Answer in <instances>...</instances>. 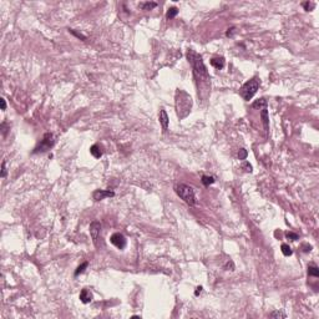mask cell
I'll use <instances>...</instances> for the list:
<instances>
[{
    "label": "cell",
    "instance_id": "obj_30",
    "mask_svg": "<svg viewBox=\"0 0 319 319\" xmlns=\"http://www.w3.org/2000/svg\"><path fill=\"white\" fill-rule=\"evenodd\" d=\"M233 31H235V27H231V29H228V31L226 33V35H227V36H232Z\"/></svg>",
    "mask_w": 319,
    "mask_h": 319
},
{
    "label": "cell",
    "instance_id": "obj_7",
    "mask_svg": "<svg viewBox=\"0 0 319 319\" xmlns=\"http://www.w3.org/2000/svg\"><path fill=\"white\" fill-rule=\"evenodd\" d=\"M110 241L116 248H118V249H124L126 247V238L122 233H113L110 238Z\"/></svg>",
    "mask_w": 319,
    "mask_h": 319
},
{
    "label": "cell",
    "instance_id": "obj_21",
    "mask_svg": "<svg viewBox=\"0 0 319 319\" xmlns=\"http://www.w3.org/2000/svg\"><path fill=\"white\" fill-rule=\"evenodd\" d=\"M269 317H272V318H286V314L283 313V312H281V310H275V312H273V313L269 314Z\"/></svg>",
    "mask_w": 319,
    "mask_h": 319
},
{
    "label": "cell",
    "instance_id": "obj_3",
    "mask_svg": "<svg viewBox=\"0 0 319 319\" xmlns=\"http://www.w3.org/2000/svg\"><path fill=\"white\" fill-rule=\"evenodd\" d=\"M259 85H261V81L257 79V77H254V79L249 80V81H247L242 87H241L239 90V94L241 96H242L246 101H249L251 98L256 95L257 93V90L259 87Z\"/></svg>",
    "mask_w": 319,
    "mask_h": 319
},
{
    "label": "cell",
    "instance_id": "obj_17",
    "mask_svg": "<svg viewBox=\"0 0 319 319\" xmlns=\"http://www.w3.org/2000/svg\"><path fill=\"white\" fill-rule=\"evenodd\" d=\"M282 253L284 254L286 257H289V256H292V253H293V251H292V248H290L288 244H286V243H283L282 244Z\"/></svg>",
    "mask_w": 319,
    "mask_h": 319
},
{
    "label": "cell",
    "instance_id": "obj_20",
    "mask_svg": "<svg viewBox=\"0 0 319 319\" xmlns=\"http://www.w3.org/2000/svg\"><path fill=\"white\" fill-rule=\"evenodd\" d=\"M303 8L306 9L307 11H312L314 8H315V3H312V1H306V3H303Z\"/></svg>",
    "mask_w": 319,
    "mask_h": 319
},
{
    "label": "cell",
    "instance_id": "obj_19",
    "mask_svg": "<svg viewBox=\"0 0 319 319\" xmlns=\"http://www.w3.org/2000/svg\"><path fill=\"white\" fill-rule=\"evenodd\" d=\"M262 121H263L266 129H268V112H267V107H263V110H262Z\"/></svg>",
    "mask_w": 319,
    "mask_h": 319
},
{
    "label": "cell",
    "instance_id": "obj_25",
    "mask_svg": "<svg viewBox=\"0 0 319 319\" xmlns=\"http://www.w3.org/2000/svg\"><path fill=\"white\" fill-rule=\"evenodd\" d=\"M69 31L71 33V34H74L75 36H77L79 39H81V40H86V38H85L84 35H81V34H79V33H76V31H75V30H73V29H69Z\"/></svg>",
    "mask_w": 319,
    "mask_h": 319
},
{
    "label": "cell",
    "instance_id": "obj_31",
    "mask_svg": "<svg viewBox=\"0 0 319 319\" xmlns=\"http://www.w3.org/2000/svg\"><path fill=\"white\" fill-rule=\"evenodd\" d=\"M201 292H202V287H197V288H196V293H195V294H196V295H198V293H201Z\"/></svg>",
    "mask_w": 319,
    "mask_h": 319
},
{
    "label": "cell",
    "instance_id": "obj_24",
    "mask_svg": "<svg viewBox=\"0 0 319 319\" xmlns=\"http://www.w3.org/2000/svg\"><path fill=\"white\" fill-rule=\"evenodd\" d=\"M286 237L289 238V239H292V241H297V239H298V235H297V233H293V232H287L286 233Z\"/></svg>",
    "mask_w": 319,
    "mask_h": 319
},
{
    "label": "cell",
    "instance_id": "obj_6",
    "mask_svg": "<svg viewBox=\"0 0 319 319\" xmlns=\"http://www.w3.org/2000/svg\"><path fill=\"white\" fill-rule=\"evenodd\" d=\"M90 233H91V237H93V241L95 246H98V238H100V235H101V224L100 222L97 221H94L93 223L90 224Z\"/></svg>",
    "mask_w": 319,
    "mask_h": 319
},
{
    "label": "cell",
    "instance_id": "obj_9",
    "mask_svg": "<svg viewBox=\"0 0 319 319\" xmlns=\"http://www.w3.org/2000/svg\"><path fill=\"white\" fill-rule=\"evenodd\" d=\"M158 120H160V124L162 125V129H164V131L167 130V127H168V116H167V112L165 109H161L160 110V115H158Z\"/></svg>",
    "mask_w": 319,
    "mask_h": 319
},
{
    "label": "cell",
    "instance_id": "obj_10",
    "mask_svg": "<svg viewBox=\"0 0 319 319\" xmlns=\"http://www.w3.org/2000/svg\"><path fill=\"white\" fill-rule=\"evenodd\" d=\"M211 65L213 66L215 69H217V70H221L226 65V60H224V58H222V56H217V58H213L211 60Z\"/></svg>",
    "mask_w": 319,
    "mask_h": 319
},
{
    "label": "cell",
    "instance_id": "obj_27",
    "mask_svg": "<svg viewBox=\"0 0 319 319\" xmlns=\"http://www.w3.org/2000/svg\"><path fill=\"white\" fill-rule=\"evenodd\" d=\"M302 249H303L304 253H308V252L312 251V246H309V244H302Z\"/></svg>",
    "mask_w": 319,
    "mask_h": 319
},
{
    "label": "cell",
    "instance_id": "obj_16",
    "mask_svg": "<svg viewBox=\"0 0 319 319\" xmlns=\"http://www.w3.org/2000/svg\"><path fill=\"white\" fill-rule=\"evenodd\" d=\"M177 14H178V9L176 8V6H172V8H169L167 10V14H166V18L167 19H173Z\"/></svg>",
    "mask_w": 319,
    "mask_h": 319
},
{
    "label": "cell",
    "instance_id": "obj_26",
    "mask_svg": "<svg viewBox=\"0 0 319 319\" xmlns=\"http://www.w3.org/2000/svg\"><path fill=\"white\" fill-rule=\"evenodd\" d=\"M243 168H244L246 172H252L253 171V169H252V165H249L248 162H244V164H243Z\"/></svg>",
    "mask_w": 319,
    "mask_h": 319
},
{
    "label": "cell",
    "instance_id": "obj_2",
    "mask_svg": "<svg viewBox=\"0 0 319 319\" xmlns=\"http://www.w3.org/2000/svg\"><path fill=\"white\" fill-rule=\"evenodd\" d=\"M175 192L177 193V196H178L181 200H183L187 204H189V206H193L196 203V195H195V191L192 187L183 185V183H180V185H176Z\"/></svg>",
    "mask_w": 319,
    "mask_h": 319
},
{
    "label": "cell",
    "instance_id": "obj_13",
    "mask_svg": "<svg viewBox=\"0 0 319 319\" xmlns=\"http://www.w3.org/2000/svg\"><path fill=\"white\" fill-rule=\"evenodd\" d=\"M156 6H157V4H156L155 1H147V3H141L140 4V8L142 9V10H151V9H153V8H156Z\"/></svg>",
    "mask_w": 319,
    "mask_h": 319
},
{
    "label": "cell",
    "instance_id": "obj_29",
    "mask_svg": "<svg viewBox=\"0 0 319 319\" xmlns=\"http://www.w3.org/2000/svg\"><path fill=\"white\" fill-rule=\"evenodd\" d=\"M0 102H1V110L5 111L6 109V102H5V98H0Z\"/></svg>",
    "mask_w": 319,
    "mask_h": 319
},
{
    "label": "cell",
    "instance_id": "obj_5",
    "mask_svg": "<svg viewBox=\"0 0 319 319\" xmlns=\"http://www.w3.org/2000/svg\"><path fill=\"white\" fill-rule=\"evenodd\" d=\"M177 95H180V94H178V91H177ZM176 102H181V107L177 109V113H178L180 118H182V111H186V115L191 111V105H192L191 97L186 94V95H185V98H181V96H180V98L177 97Z\"/></svg>",
    "mask_w": 319,
    "mask_h": 319
},
{
    "label": "cell",
    "instance_id": "obj_23",
    "mask_svg": "<svg viewBox=\"0 0 319 319\" xmlns=\"http://www.w3.org/2000/svg\"><path fill=\"white\" fill-rule=\"evenodd\" d=\"M247 155H248L247 150H244V148H241L239 152H238V158H239V160H246Z\"/></svg>",
    "mask_w": 319,
    "mask_h": 319
},
{
    "label": "cell",
    "instance_id": "obj_11",
    "mask_svg": "<svg viewBox=\"0 0 319 319\" xmlns=\"http://www.w3.org/2000/svg\"><path fill=\"white\" fill-rule=\"evenodd\" d=\"M80 300L82 303H85V304H87V303H90L91 300H93V294L90 293L89 289L85 288V289L81 290V293H80Z\"/></svg>",
    "mask_w": 319,
    "mask_h": 319
},
{
    "label": "cell",
    "instance_id": "obj_8",
    "mask_svg": "<svg viewBox=\"0 0 319 319\" xmlns=\"http://www.w3.org/2000/svg\"><path fill=\"white\" fill-rule=\"evenodd\" d=\"M113 196H115V192L110 189H96L93 195L95 201H101L106 197H113Z\"/></svg>",
    "mask_w": 319,
    "mask_h": 319
},
{
    "label": "cell",
    "instance_id": "obj_18",
    "mask_svg": "<svg viewBox=\"0 0 319 319\" xmlns=\"http://www.w3.org/2000/svg\"><path fill=\"white\" fill-rule=\"evenodd\" d=\"M202 183L204 186H209L212 183H215V178L212 176H202Z\"/></svg>",
    "mask_w": 319,
    "mask_h": 319
},
{
    "label": "cell",
    "instance_id": "obj_28",
    "mask_svg": "<svg viewBox=\"0 0 319 319\" xmlns=\"http://www.w3.org/2000/svg\"><path fill=\"white\" fill-rule=\"evenodd\" d=\"M6 176V168H5V161L1 164V177H5Z\"/></svg>",
    "mask_w": 319,
    "mask_h": 319
},
{
    "label": "cell",
    "instance_id": "obj_15",
    "mask_svg": "<svg viewBox=\"0 0 319 319\" xmlns=\"http://www.w3.org/2000/svg\"><path fill=\"white\" fill-rule=\"evenodd\" d=\"M252 107L253 109H256V107H267V101H266V98H258V100L256 101V102H253V105H252Z\"/></svg>",
    "mask_w": 319,
    "mask_h": 319
},
{
    "label": "cell",
    "instance_id": "obj_12",
    "mask_svg": "<svg viewBox=\"0 0 319 319\" xmlns=\"http://www.w3.org/2000/svg\"><path fill=\"white\" fill-rule=\"evenodd\" d=\"M90 152H91V155H93L95 158H100L101 156H102V150H101V147L98 146V145H94V146H91V148H90Z\"/></svg>",
    "mask_w": 319,
    "mask_h": 319
},
{
    "label": "cell",
    "instance_id": "obj_4",
    "mask_svg": "<svg viewBox=\"0 0 319 319\" xmlns=\"http://www.w3.org/2000/svg\"><path fill=\"white\" fill-rule=\"evenodd\" d=\"M54 146V135L47 132L44 135V138L41 140V142L35 147L34 150V153H38V152H45L47 150H50V148Z\"/></svg>",
    "mask_w": 319,
    "mask_h": 319
},
{
    "label": "cell",
    "instance_id": "obj_14",
    "mask_svg": "<svg viewBox=\"0 0 319 319\" xmlns=\"http://www.w3.org/2000/svg\"><path fill=\"white\" fill-rule=\"evenodd\" d=\"M308 275H313V277H318L319 275V268L315 264H310L308 267Z\"/></svg>",
    "mask_w": 319,
    "mask_h": 319
},
{
    "label": "cell",
    "instance_id": "obj_22",
    "mask_svg": "<svg viewBox=\"0 0 319 319\" xmlns=\"http://www.w3.org/2000/svg\"><path fill=\"white\" fill-rule=\"evenodd\" d=\"M86 267H87V262H84V263H82L81 266H79V267H77V269L75 271V275H79L80 273H82V272L85 271V268H86Z\"/></svg>",
    "mask_w": 319,
    "mask_h": 319
},
{
    "label": "cell",
    "instance_id": "obj_1",
    "mask_svg": "<svg viewBox=\"0 0 319 319\" xmlns=\"http://www.w3.org/2000/svg\"><path fill=\"white\" fill-rule=\"evenodd\" d=\"M187 59H188V61L191 64V66H192L193 74H195L196 77H200V79H204V80L209 79L208 71H207L206 66H204L201 55H198L195 50L189 49V50L187 51Z\"/></svg>",
    "mask_w": 319,
    "mask_h": 319
}]
</instances>
